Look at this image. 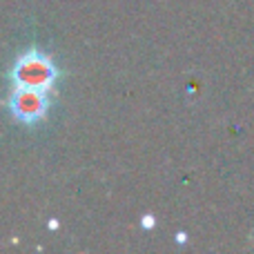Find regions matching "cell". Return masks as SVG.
I'll return each mask as SVG.
<instances>
[{
  "label": "cell",
  "instance_id": "6da1fadb",
  "mask_svg": "<svg viewBox=\"0 0 254 254\" xmlns=\"http://www.w3.org/2000/svg\"><path fill=\"white\" fill-rule=\"evenodd\" d=\"M58 80V67L45 52L31 47L16 58L9 69L11 89H31V92H52Z\"/></svg>",
  "mask_w": 254,
  "mask_h": 254
},
{
  "label": "cell",
  "instance_id": "7a4b0ae2",
  "mask_svg": "<svg viewBox=\"0 0 254 254\" xmlns=\"http://www.w3.org/2000/svg\"><path fill=\"white\" fill-rule=\"evenodd\" d=\"M7 105L11 116L22 125H36L49 112V94L31 92V89H11Z\"/></svg>",
  "mask_w": 254,
  "mask_h": 254
},
{
  "label": "cell",
  "instance_id": "3957f363",
  "mask_svg": "<svg viewBox=\"0 0 254 254\" xmlns=\"http://www.w3.org/2000/svg\"><path fill=\"white\" fill-rule=\"evenodd\" d=\"M143 228H145V230H149V228H154V216H152V214H147V216H143Z\"/></svg>",
  "mask_w": 254,
  "mask_h": 254
}]
</instances>
